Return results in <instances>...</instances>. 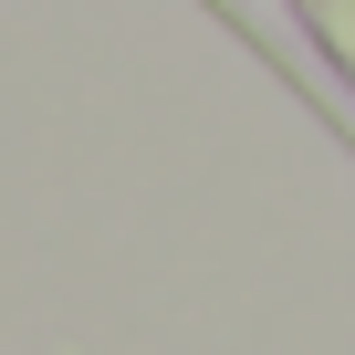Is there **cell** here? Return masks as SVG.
<instances>
[{
	"label": "cell",
	"mask_w": 355,
	"mask_h": 355,
	"mask_svg": "<svg viewBox=\"0 0 355 355\" xmlns=\"http://www.w3.org/2000/svg\"><path fill=\"white\" fill-rule=\"evenodd\" d=\"M293 11H303V21H313V42H324V53H334V73H345V84H355V0H293Z\"/></svg>",
	"instance_id": "1"
}]
</instances>
